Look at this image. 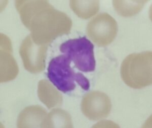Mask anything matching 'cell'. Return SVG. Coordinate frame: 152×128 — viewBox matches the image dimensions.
I'll use <instances>...</instances> for the list:
<instances>
[{"label":"cell","instance_id":"obj_13","mask_svg":"<svg viewBox=\"0 0 152 128\" xmlns=\"http://www.w3.org/2000/svg\"><path fill=\"white\" fill-rule=\"evenodd\" d=\"M148 1H113V5L118 14L124 17H132L142 11Z\"/></svg>","mask_w":152,"mask_h":128},{"label":"cell","instance_id":"obj_1","mask_svg":"<svg viewBox=\"0 0 152 128\" xmlns=\"http://www.w3.org/2000/svg\"><path fill=\"white\" fill-rule=\"evenodd\" d=\"M15 7L37 43L49 45L59 36L69 34L72 29L71 18L47 1H16Z\"/></svg>","mask_w":152,"mask_h":128},{"label":"cell","instance_id":"obj_2","mask_svg":"<svg viewBox=\"0 0 152 128\" xmlns=\"http://www.w3.org/2000/svg\"><path fill=\"white\" fill-rule=\"evenodd\" d=\"M152 53H133L123 60L120 74L123 82L133 89H141L152 83Z\"/></svg>","mask_w":152,"mask_h":128},{"label":"cell","instance_id":"obj_11","mask_svg":"<svg viewBox=\"0 0 152 128\" xmlns=\"http://www.w3.org/2000/svg\"><path fill=\"white\" fill-rule=\"evenodd\" d=\"M71 115L61 108H54L48 114L42 128H72Z\"/></svg>","mask_w":152,"mask_h":128},{"label":"cell","instance_id":"obj_10","mask_svg":"<svg viewBox=\"0 0 152 128\" xmlns=\"http://www.w3.org/2000/svg\"><path fill=\"white\" fill-rule=\"evenodd\" d=\"M12 50L1 48V82L12 80L18 75V64L11 53Z\"/></svg>","mask_w":152,"mask_h":128},{"label":"cell","instance_id":"obj_6","mask_svg":"<svg viewBox=\"0 0 152 128\" xmlns=\"http://www.w3.org/2000/svg\"><path fill=\"white\" fill-rule=\"evenodd\" d=\"M48 46L35 43L31 35L26 36L19 48L24 68L31 73L42 72L46 67Z\"/></svg>","mask_w":152,"mask_h":128},{"label":"cell","instance_id":"obj_12","mask_svg":"<svg viewBox=\"0 0 152 128\" xmlns=\"http://www.w3.org/2000/svg\"><path fill=\"white\" fill-rule=\"evenodd\" d=\"M69 6L75 14L82 19H87L96 14L99 10V1L71 0Z\"/></svg>","mask_w":152,"mask_h":128},{"label":"cell","instance_id":"obj_5","mask_svg":"<svg viewBox=\"0 0 152 128\" xmlns=\"http://www.w3.org/2000/svg\"><path fill=\"white\" fill-rule=\"evenodd\" d=\"M117 33V21L107 13L97 15L87 25V35L99 46L104 47L111 44L116 38Z\"/></svg>","mask_w":152,"mask_h":128},{"label":"cell","instance_id":"obj_8","mask_svg":"<svg viewBox=\"0 0 152 128\" xmlns=\"http://www.w3.org/2000/svg\"><path fill=\"white\" fill-rule=\"evenodd\" d=\"M47 111L40 106H31L23 109L17 121L18 128H42Z\"/></svg>","mask_w":152,"mask_h":128},{"label":"cell","instance_id":"obj_4","mask_svg":"<svg viewBox=\"0 0 152 128\" xmlns=\"http://www.w3.org/2000/svg\"><path fill=\"white\" fill-rule=\"evenodd\" d=\"M60 51L82 72H91L95 70L94 45L85 36L67 40L61 45Z\"/></svg>","mask_w":152,"mask_h":128},{"label":"cell","instance_id":"obj_9","mask_svg":"<svg viewBox=\"0 0 152 128\" xmlns=\"http://www.w3.org/2000/svg\"><path fill=\"white\" fill-rule=\"evenodd\" d=\"M38 96L40 101L49 109L61 106L63 101L62 95L46 79L39 82Z\"/></svg>","mask_w":152,"mask_h":128},{"label":"cell","instance_id":"obj_3","mask_svg":"<svg viewBox=\"0 0 152 128\" xmlns=\"http://www.w3.org/2000/svg\"><path fill=\"white\" fill-rule=\"evenodd\" d=\"M71 59L65 55L51 60L47 69V77L57 89L64 93L74 90L76 83L84 90L90 88L88 79L81 73H76L71 67Z\"/></svg>","mask_w":152,"mask_h":128},{"label":"cell","instance_id":"obj_7","mask_svg":"<svg viewBox=\"0 0 152 128\" xmlns=\"http://www.w3.org/2000/svg\"><path fill=\"white\" fill-rule=\"evenodd\" d=\"M81 108L87 118L95 121L109 116L112 108V103L110 98L104 92L93 91L84 96Z\"/></svg>","mask_w":152,"mask_h":128}]
</instances>
